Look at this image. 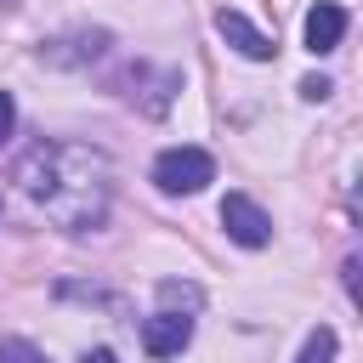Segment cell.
Segmentation results:
<instances>
[{"instance_id": "277c9868", "label": "cell", "mask_w": 363, "mask_h": 363, "mask_svg": "<svg viewBox=\"0 0 363 363\" xmlns=\"http://www.w3.org/2000/svg\"><path fill=\"white\" fill-rule=\"evenodd\" d=\"M187 340H193V318L187 312H153L147 323H142V352L147 357H182L187 352Z\"/></svg>"}, {"instance_id": "8fae6325", "label": "cell", "mask_w": 363, "mask_h": 363, "mask_svg": "<svg viewBox=\"0 0 363 363\" xmlns=\"http://www.w3.org/2000/svg\"><path fill=\"white\" fill-rule=\"evenodd\" d=\"M11 125H17V102H11V91H0V147H6Z\"/></svg>"}, {"instance_id": "ba28073f", "label": "cell", "mask_w": 363, "mask_h": 363, "mask_svg": "<svg viewBox=\"0 0 363 363\" xmlns=\"http://www.w3.org/2000/svg\"><path fill=\"white\" fill-rule=\"evenodd\" d=\"M0 363H51V357H45L34 340H23V335H6V340H0Z\"/></svg>"}, {"instance_id": "3957f363", "label": "cell", "mask_w": 363, "mask_h": 363, "mask_svg": "<svg viewBox=\"0 0 363 363\" xmlns=\"http://www.w3.org/2000/svg\"><path fill=\"white\" fill-rule=\"evenodd\" d=\"M221 227H227V238L244 244V250L272 244V216H267L250 193H227V199H221Z\"/></svg>"}, {"instance_id": "7a4b0ae2", "label": "cell", "mask_w": 363, "mask_h": 363, "mask_svg": "<svg viewBox=\"0 0 363 363\" xmlns=\"http://www.w3.org/2000/svg\"><path fill=\"white\" fill-rule=\"evenodd\" d=\"M216 182V159L204 153V147H193V142H182V147H164L159 159H153V187L159 193H204Z\"/></svg>"}, {"instance_id": "8992f818", "label": "cell", "mask_w": 363, "mask_h": 363, "mask_svg": "<svg viewBox=\"0 0 363 363\" xmlns=\"http://www.w3.org/2000/svg\"><path fill=\"white\" fill-rule=\"evenodd\" d=\"M301 34H306V51H312V57H323V51H335V45L346 40V11H340L335 0H318V6L306 11Z\"/></svg>"}, {"instance_id": "6da1fadb", "label": "cell", "mask_w": 363, "mask_h": 363, "mask_svg": "<svg viewBox=\"0 0 363 363\" xmlns=\"http://www.w3.org/2000/svg\"><path fill=\"white\" fill-rule=\"evenodd\" d=\"M17 182L68 233L102 227L108 199H113V164L102 147H85V142H40L34 153H23Z\"/></svg>"}, {"instance_id": "7c38bea8", "label": "cell", "mask_w": 363, "mask_h": 363, "mask_svg": "<svg viewBox=\"0 0 363 363\" xmlns=\"http://www.w3.org/2000/svg\"><path fill=\"white\" fill-rule=\"evenodd\" d=\"M79 363H119V357H113V352H108V346H91V352H85V357H79Z\"/></svg>"}, {"instance_id": "30bf717a", "label": "cell", "mask_w": 363, "mask_h": 363, "mask_svg": "<svg viewBox=\"0 0 363 363\" xmlns=\"http://www.w3.org/2000/svg\"><path fill=\"white\" fill-rule=\"evenodd\" d=\"M329 91H335V85H329L323 74H306V79H301V96H306V102H323Z\"/></svg>"}, {"instance_id": "9c48e42d", "label": "cell", "mask_w": 363, "mask_h": 363, "mask_svg": "<svg viewBox=\"0 0 363 363\" xmlns=\"http://www.w3.org/2000/svg\"><path fill=\"white\" fill-rule=\"evenodd\" d=\"M159 301H164V306H199V289H193V284L164 278V284H159Z\"/></svg>"}, {"instance_id": "52a82bcc", "label": "cell", "mask_w": 363, "mask_h": 363, "mask_svg": "<svg viewBox=\"0 0 363 363\" xmlns=\"http://www.w3.org/2000/svg\"><path fill=\"white\" fill-rule=\"evenodd\" d=\"M335 352H340L335 329H329V323H318V329L306 335V346H301V357H295V363H335Z\"/></svg>"}, {"instance_id": "5b68a950", "label": "cell", "mask_w": 363, "mask_h": 363, "mask_svg": "<svg viewBox=\"0 0 363 363\" xmlns=\"http://www.w3.org/2000/svg\"><path fill=\"white\" fill-rule=\"evenodd\" d=\"M216 34H221L238 57H250V62H267V57L278 51V40H272V34H261V28H255L244 11H233V6H227V11H216Z\"/></svg>"}]
</instances>
